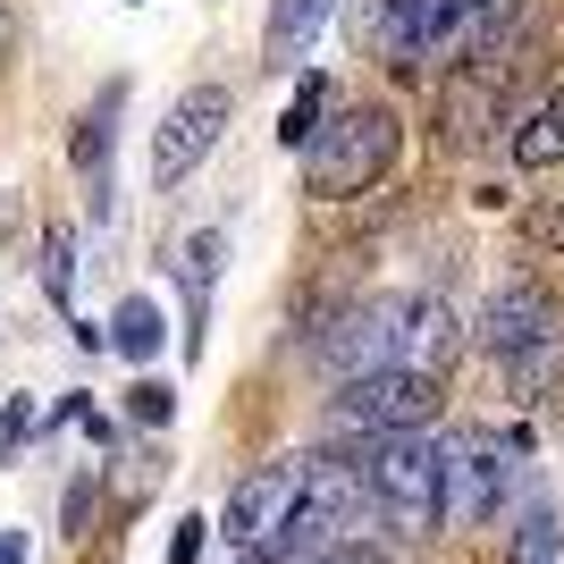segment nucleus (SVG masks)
I'll return each instance as SVG.
<instances>
[{
	"label": "nucleus",
	"mask_w": 564,
	"mask_h": 564,
	"mask_svg": "<svg viewBox=\"0 0 564 564\" xmlns=\"http://www.w3.org/2000/svg\"><path fill=\"white\" fill-rule=\"evenodd\" d=\"M203 531H212V522H177V547H169V564H194V556H203Z\"/></svg>",
	"instance_id": "aec40b11"
},
{
	"label": "nucleus",
	"mask_w": 564,
	"mask_h": 564,
	"mask_svg": "<svg viewBox=\"0 0 564 564\" xmlns=\"http://www.w3.org/2000/svg\"><path fill=\"white\" fill-rule=\"evenodd\" d=\"M9 51H18V9L0 0V68H9Z\"/></svg>",
	"instance_id": "4be33fe9"
},
{
	"label": "nucleus",
	"mask_w": 564,
	"mask_h": 564,
	"mask_svg": "<svg viewBox=\"0 0 564 564\" xmlns=\"http://www.w3.org/2000/svg\"><path fill=\"white\" fill-rule=\"evenodd\" d=\"M329 422L337 430H362V438L430 430V422H438V371H362V379H337Z\"/></svg>",
	"instance_id": "0eeeda50"
},
{
	"label": "nucleus",
	"mask_w": 564,
	"mask_h": 564,
	"mask_svg": "<svg viewBox=\"0 0 564 564\" xmlns=\"http://www.w3.org/2000/svg\"><path fill=\"white\" fill-rule=\"evenodd\" d=\"M337 0H270V34H261V51H270V68H295L312 51V34L329 25Z\"/></svg>",
	"instance_id": "9d476101"
},
{
	"label": "nucleus",
	"mask_w": 564,
	"mask_h": 564,
	"mask_svg": "<svg viewBox=\"0 0 564 564\" xmlns=\"http://www.w3.org/2000/svg\"><path fill=\"white\" fill-rule=\"evenodd\" d=\"M397 143H404V127H397L388 101H337L321 118V135L304 143V194H321V203L371 194L397 169Z\"/></svg>",
	"instance_id": "7ed1b4c3"
},
{
	"label": "nucleus",
	"mask_w": 564,
	"mask_h": 564,
	"mask_svg": "<svg viewBox=\"0 0 564 564\" xmlns=\"http://www.w3.org/2000/svg\"><path fill=\"white\" fill-rule=\"evenodd\" d=\"M514 9L522 0H388L379 9V51L397 68H455L471 51H489Z\"/></svg>",
	"instance_id": "f03ea898"
},
{
	"label": "nucleus",
	"mask_w": 564,
	"mask_h": 564,
	"mask_svg": "<svg viewBox=\"0 0 564 564\" xmlns=\"http://www.w3.org/2000/svg\"><path fill=\"white\" fill-rule=\"evenodd\" d=\"M219 261H228V236L219 228H203V236H186V253H177V279H186V304H194V321L212 312V286H219Z\"/></svg>",
	"instance_id": "4468645a"
},
{
	"label": "nucleus",
	"mask_w": 564,
	"mask_h": 564,
	"mask_svg": "<svg viewBox=\"0 0 564 564\" xmlns=\"http://www.w3.org/2000/svg\"><path fill=\"white\" fill-rule=\"evenodd\" d=\"M161 337H169V321H161V304H152V295H127V304L110 312V346L127 354V362H152V354H161Z\"/></svg>",
	"instance_id": "ddd939ff"
},
{
	"label": "nucleus",
	"mask_w": 564,
	"mask_h": 564,
	"mask_svg": "<svg viewBox=\"0 0 564 564\" xmlns=\"http://www.w3.org/2000/svg\"><path fill=\"white\" fill-rule=\"evenodd\" d=\"M43 295L51 304H76V228H43Z\"/></svg>",
	"instance_id": "f3484780"
},
{
	"label": "nucleus",
	"mask_w": 564,
	"mask_h": 564,
	"mask_svg": "<svg viewBox=\"0 0 564 564\" xmlns=\"http://www.w3.org/2000/svg\"><path fill=\"white\" fill-rule=\"evenodd\" d=\"M228 564H279V547H236Z\"/></svg>",
	"instance_id": "b1692460"
},
{
	"label": "nucleus",
	"mask_w": 564,
	"mask_h": 564,
	"mask_svg": "<svg viewBox=\"0 0 564 564\" xmlns=\"http://www.w3.org/2000/svg\"><path fill=\"white\" fill-rule=\"evenodd\" d=\"M127 413H135L143 430L169 422V413H177V388H169V379H135V388H127Z\"/></svg>",
	"instance_id": "a211bd4d"
},
{
	"label": "nucleus",
	"mask_w": 564,
	"mask_h": 564,
	"mask_svg": "<svg viewBox=\"0 0 564 564\" xmlns=\"http://www.w3.org/2000/svg\"><path fill=\"white\" fill-rule=\"evenodd\" d=\"M455 346H464V329H455V312L438 295H371V304H346L312 337L329 379H362V371H438L447 379Z\"/></svg>",
	"instance_id": "f257e3e1"
},
{
	"label": "nucleus",
	"mask_w": 564,
	"mask_h": 564,
	"mask_svg": "<svg viewBox=\"0 0 564 564\" xmlns=\"http://www.w3.org/2000/svg\"><path fill=\"white\" fill-rule=\"evenodd\" d=\"M371 497L379 522L404 531V540H430L447 522V438L438 430H397V438H371Z\"/></svg>",
	"instance_id": "39448f33"
},
{
	"label": "nucleus",
	"mask_w": 564,
	"mask_h": 564,
	"mask_svg": "<svg viewBox=\"0 0 564 564\" xmlns=\"http://www.w3.org/2000/svg\"><path fill=\"white\" fill-rule=\"evenodd\" d=\"M34 430H43V413H34V404L18 397V404H9V413H0V455H18L25 438H34Z\"/></svg>",
	"instance_id": "6ab92c4d"
},
{
	"label": "nucleus",
	"mask_w": 564,
	"mask_h": 564,
	"mask_svg": "<svg viewBox=\"0 0 564 564\" xmlns=\"http://www.w3.org/2000/svg\"><path fill=\"white\" fill-rule=\"evenodd\" d=\"M480 346L497 354V371L514 379V397H540L564 371V312L540 279H497L480 304Z\"/></svg>",
	"instance_id": "20e7f679"
},
{
	"label": "nucleus",
	"mask_w": 564,
	"mask_h": 564,
	"mask_svg": "<svg viewBox=\"0 0 564 564\" xmlns=\"http://www.w3.org/2000/svg\"><path fill=\"white\" fill-rule=\"evenodd\" d=\"M312 564H388L379 547H362V540H346V547H329V556H312Z\"/></svg>",
	"instance_id": "412c9836"
},
{
	"label": "nucleus",
	"mask_w": 564,
	"mask_h": 564,
	"mask_svg": "<svg viewBox=\"0 0 564 564\" xmlns=\"http://www.w3.org/2000/svg\"><path fill=\"white\" fill-rule=\"evenodd\" d=\"M522 455H531V430H464V438H447V522H464V531L497 522V506H514L522 489Z\"/></svg>",
	"instance_id": "423d86ee"
},
{
	"label": "nucleus",
	"mask_w": 564,
	"mask_h": 564,
	"mask_svg": "<svg viewBox=\"0 0 564 564\" xmlns=\"http://www.w3.org/2000/svg\"><path fill=\"white\" fill-rule=\"evenodd\" d=\"M564 161V94H540L531 118L514 127V169H556Z\"/></svg>",
	"instance_id": "f8f14e48"
},
{
	"label": "nucleus",
	"mask_w": 564,
	"mask_h": 564,
	"mask_svg": "<svg viewBox=\"0 0 564 564\" xmlns=\"http://www.w3.org/2000/svg\"><path fill=\"white\" fill-rule=\"evenodd\" d=\"M321 118H329V85H321V76H304V85H295V101L279 110V143H286V152H304V143L321 135Z\"/></svg>",
	"instance_id": "2eb2a0df"
},
{
	"label": "nucleus",
	"mask_w": 564,
	"mask_h": 564,
	"mask_svg": "<svg viewBox=\"0 0 564 564\" xmlns=\"http://www.w3.org/2000/svg\"><path fill=\"white\" fill-rule=\"evenodd\" d=\"M506 564H564V522L547 514V506H531L514 531V547H506Z\"/></svg>",
	"instance_id": "dca6fc26"
},
{
	"label": "nucleus",
	"mask_w": 564,
	"mask_h": 564,
	"mask_svg": "<svg viewBox=\"0 0 564 564\" xmlns=\"http://www.w3.org/2000/svg\"><path fill=\"white\" fill-rule=\"evenodd\" d=\"M236 127V94L228 85H194V94H177L161 110V127H152V186H186L194 169L219 152V135Z\"/></svg>",
	"instance_id": "6e6552de"
},
{
	"label": "nucleus",
	"mask_w": 564,
	"mask_h": 564,
	"mask_svg": "<svg viewBox=\"0 0 564 564\" xmlns=\"http://www.w3.org/2000/svg\"><path fill=\"white\" fill-rule=\"evenodd\" d=\"M0 564H25V531H0Z\"/></svg>",
	"instance_id": "5701e85b"
},
{
	"label": "nucleus",
	"mask_w": 564,
	"mask_h": 564,
	"mask_svg": "<svg viewBox=\"0 0 564 564\" xmlns=\"http://www.w3.org/2000/svg\"><path fill=\"white\" fill-rule=\"evenodd\" d=\"M304 480H312V464H295V455H279V464H253L245 480L228 489V540L236 547H270L295 522V506H304Z\"/></svg>",
	"instance_id": "1a4fd4ad"
},
{
	"label": "nucleus",
	"mask_w": 564,
	"mask_h": 564,
	"mask_svg": "<svg viewBox=\"0 0 564 564\" xmlns=\"http://www.w3.org/2000/svg\"><path fill=\"white\" fill-rule=\"evenodd\" d=\"M118 110H127V85H101V101L76 118V169L94 177V194H110V135H118Z\"/></svg>",
	"instance_id": "9b49d317"
}]
</instances>
